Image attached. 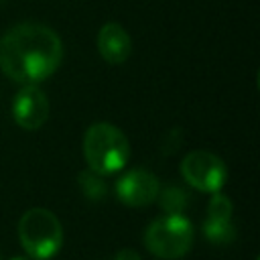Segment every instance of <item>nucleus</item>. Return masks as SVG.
I'll return each instance as SVG.
<instances>
[{
    "instance_id": "7ed1b4c3",
    "label": "nucleus",
    "mask_w": 260,
    "mask_h": 260,
    "mask_svg": "<svg viewBox=\"0 0 260 260\" xmlns=\"http://www.w3.org/2000/svg\"><path fill=\"white\" fill-rule=\"evenodd\" d=\"M18 240L35 260L53 258L63 246V228L57 215L45 207H32L18 221Z\"/></svg>"
},
{
    "instance_id": "6e6552de",
    "label": "nucleus",
    "mask_w": 260,
    "mask_h": 260,
    "mask_svg": "<svg viewBox=\"0 0 260 260\" xmlns=\"http://www.w3.org/2000/svg\"><path fill=\"white\" fill-rule=\"evenodd\" d=\"M98 51L110 65H120L132 53L130 35L118 22H106L98 32Z\"/></svg>"
},
{
    "instance_id": "f8f14e48",
    "label": "nucleus",
    "mask_w": 260,
    "mask_h": 260,
    "mask_svg": "<svg viewBox=\"0 0 260 260\" xmlns=\"http://www.w3.org/2000/svg\"><path fill=\"white\" fill-rule=\"evenodd\" d=\"M160 195V205L165 207L167 213H181V209L187 203V193L181 191L179 187H167Z\"/></svg>"
},
{
    "instance_id": "1a4fd4ad",
    "label": "nucleus",
    "mask_w": 260,
    "mask_h": 260,
    "mask_svg": "<svg viewBox=\"0 0 260 260\" xmlns=\"http://www.w3.org/2000/svg\"><path fill=\"white\" fill-rule=\"evenodd\" d=\"M203 236L211 244H230L236 240V228L232 219H217L205 217L203 221Z\"/></svg>"
},
{
    "instance_id": "423d86ee",
    "label": "nucleus",
    "mask_w": 260,
    "mask_h": 260,
    "mask_svg": "<svg viewBox=\"0 0 260 260\" xmlns=\"http://www.w3.org/2000/svg\"><path fill=\"white\" fill-rule=\"evenodd\" d=\"M160 193V183L156 175L146 169H130L116 181V195L128 207L150 205Z\"/></svg>"
},
{
    "instance_id": "20e7f679",
    "label": "nucleus",
    "mask_w": 260,
    "mask_h": 260,
    "mask_svg": "<svg viewBox=\"0 0 260 260\" xmlns=\"http://www.w3.org/2000/svg\"><path fill=\"white\" fill-rule=\"evenodd\" d=\"M193 240V225L183 213H167L156 217L144 230L142 238L146 250L162 260L183 258L191 250Z\"/></svg>"
},
{
    "instance_id": "9d476101",
    "label": "nucleus",
    "mask_w": 260,
    "mask_h": 260,
    "mask_svg": "<svg viewBox=\"0 0 260 260\" xmlns=\"http://www.w3.org/2000/svg\"><path fill=\"white\" fill-rule=\"evenodd\" d=\"M79 185H81L83 193H85L87 197H91V199H102V197L106 195V183H104V177L98 175V173H93L91 169L79 175Z\"/></svg>"
},
{
    "instance_id": "ddd939ff",
    "label": "nucleus",
    "mask_w": 260,
    "mask_h": 260,
    "mask_svg": "<svg viewBox=\"0 0 260 260\" xmlns=\"http://www.w3.org/2000/svg\"><path fill=\"white\" fill-rule=\"evenodd\" d=\"M112 260H140V256L134 250H120Z\"/></svg>"
},
{
    "instance_id": "4468645a",
    "label": "nucleus",
    "mask_w": 260,
    "mask_h": 260,
    "mask_svg": "<svg viewBox=\"0 0 260 260\" xmlns=\"http://www.w3.org/2000/svg\"><path fill=\"white\" fill-rule=\"evenodd\" d=\"M10 260H28V258H22V256H18V258H10Z\"/></svg>"
},
{
    "instance_id": "f03ea898",
    "label": "nucleus",
    "mask_w": 260,
    "mask_h": 260,
    "mask_svg": "<svg viewBox=\"0 0 260 260\" xmlns=\"http://www.w3.org/2000/svg\"><path fill=\"white\" fill-rule=\"evenodd\" d=\"M83 156L87 167L106 177L122 171L130 158V142L126 134L108 122H95L85 130Z\"/></svg>"
},
{
    "instance_id": "39448f33",
    "label": "nucleus",
    "mask_w": 260,
    "mask_h": 260,
    "mask_svg": "<svg viewBox=\"0 0 260 260\" xmlns=\"http://www.w3.org/2000/svg\"><path fill=\"white\" fill-rule=\"evenodd\" d=\"M183 179L203 193H217L225 185V162L209 150H193L181 160Z\"/></svg>"
},
{
    "instance_id": "0eeeda50",
    "label": "nucleus",
    "mask_w": 260,
    "mask_h": 260,
    "mask_svg": "<svg viewBox=\"0 0 260 260\" xmlns=\"http://www.w3.org/2000/svg\"><path fill=\"white\" fill-rule=\"evenodd\" d=\"M12 118L22 130H39L49 118V100L39 85H22L12 100Z\"/></svg>"
},
{
    "instance_id": "f257e3e1",
    "label": "nucleus",
    "mask_w": 260,
    "mask_h": 260,
    "mask_svg": "<svg viewBox=\"0 0 260 260\" xmlns=\"http://www.w3.org/2000/svg\"><path fill=\"white\" fill-rule=\"evenodd\" d=\"M63 59L57 32L39 22H22L0 39V71L22 85H37L51 77Z\"/></svg>"
},
{
    "instance_id": "9b49d317",
    "label": "nucleus",
    "mask_w": 260,
    "mask_h": 260,
    "mask_svg": "<svg viewBox=\"0 0 260 260\" xmlns=\"http://www.w3.org/2000/svg\"><path fill=\"white\" fill-rule=\"evenodd\" d=\"M232 199L223 193H211V199L207 203V217H217V219H232Z\"/></svg>"
}]
</instances>
